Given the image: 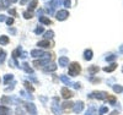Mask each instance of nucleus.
<instances>
[{
	"label": "nucleus",
	"instance_id": "obj_29",
	"mask_svg": "<svg viewBox=\"0 0 123 115\" xmlns=\"http://www.w3.org/2000/svg\"><path fill=\"white\" fill-rule=\"evenodd\" d=\"M9 65L11 66V67H17L18 66V64H17V61H16V59H11V60H9Z\"/></svg>",
	"mask_w": 123,
	"mask_h": 115
},
{
	"label": "nucleus",
	"instance_id": "obj_37",
	"mask_svg": "<svg viewBox=\"0 0 123 115\" xmlns=\"http://www.w3.org/2000/svg\"><path fill=\"white\" fill-rule=\"evenodd\" d=\"M115 59H116V55H115V54H110V55L106 56V60H107V61H113Z\"/></svg>",
	"mask_w": 123,
	"mask_h": 115
},
{
	"label": "nucleus",
	"instance_id": "obj_17",
	"mask_svg": "<svg viewBox=\"0 0 123 115\" xmlns=\"http://www.w3.org/2000/svg\"><path fill=\"white\" fill-rule=\"evenodd\" d=\"M38 20H39V22L43 23V25H50V23H52V22H50V20L48 17H44V16H39Z\"/></svg>",
	"mask_w": 123,
	"mask_h": 115
},
{
	"label": "nucleus",
	"instance_id": "obj_42",
	"mask_svg": "<svg viewBox=\"0 0 123 115\" xmlns=\"http://www.w3.org/2000/svg\"><path fill=\"white\" fill-rule=\"evenodd\" d=\"M6 23H7L9 26L12 25V23H14V18H7V20H6Z\"/></svg>",
	"mask_w": 123,
	"mask_h": 115
},
{
	"label": "nucleus",
	"instance_id": "obj_51",
	"mask_svg": "<svg viewBox=\"0 0 123 115\" xmlns=\"http://www.w3.org/2000/svg\"><path fill=\"white\" fill-rule=\"evenodd\" d=\"M123 53V44L121 45V48H119V54H122Z\"/></svg>",
	"mask_w": 123,
	"mask_h": 115
},
{
	"label": "nucleus",
	"instance_id": "obj_26",
	"mask_svg": "<svg viewBox=\"0 0 123 115\" xmlns=\"http://www.w3.org/2000/svg\"><path fill=\"white\" fill-rule=\"evenodd\" d=\"M112 88H113V91H115L116 93H121V92H123V87H122L121 85H113V86H112Z\"/></svg>",
	"mask_w": 123,
	"mask_h": 115
},
{
	"label": "nucleus",
	"instance_id": "obj_25",
	"mask_svg": "<svg viewBox=\"0 0 123 115\" xmlns=\"http://www.w3.org/2000/svg\"><path fill=\"white\" fill-rule=\"evenodd\" d=\"M85 115H96V108L95 107H90L87 109V111L85 113Z\"/></svg>",
	"mask_w": 123,
	"mask_h": 115
},
{
	"label": "nucleus",
	"instance_id": "obj_3",
	"mask_svg": "<svg viewBox=\"0 0 123 115\" xmlns=\"http://www.w3.org/2000/svg\"><path fill=\"white\" fill-rule=\"evenodd\" d=\"M31 56H33V58H50V54L44 53L43 50H39V49H33L31 51Z\"/></svg>",
	"mask_w": 123,
	"mask_h": 115
},
{
	"label": "nucleus",
	"instance_id": "obj_40",
	"mask_svg": "<svg viewBox=\"0 0 123 115\" xmlns=\"http://www.w3.org/2000/svg\"><path fill=\"white\" fill-rule=\"evenodd\" d=\"M14 86H15V82H12V85H10V87H6V88H5V92L12 91V89H14Z\"/></svg>",
	"mask_w": 123,
	"mask_h": 115
},
{
	"label": "nucleus",
	"instance_id": "obj_33",
	"mask_svg": "<svg viewBox=\"0 0 123 115\" xmlns=\"http://www.w3.org/2000/svg\"><path fill=\"white\" fill-rule=\"evenodd\" d=\"M43 31H44V28H43L42 26H39V27H37V28L35 29V33H36V34H41V33H43Z\"/></svg>",
	"mask_w": 123,
	"mask_h": 115
},
{
	"label": "nucleus",
	"instance_id": "obj_35",
	"mask_svg": "<svg viewBox=\"0 0 123 115\" xmlns=\"http://www.w3.org/2000/svg\"><path fill=\"white\" fill-rule=\"evenodd\" d=\"M20 94H21L22 97H25V98H30V99H33V97H32V96H30V94H27V93H26L25 91H21V92H20Z\"/></svg>",
	"mask_w": 123,
	"mask_h": 115
},
{
	"label": "nucleus",
	"instance_id": "obj_14",
	"mask_svg": "<svg viewBox=\"0 0 123 115\" xmlns=\"http://www.w3.org/2000/svg\"><path fill=\"white\" fill-rule=\"evenodd\" d=\"M21 53H22V48H21V47L16 48V49L12 51V58L16 59V58H18V56H21Z\"/></svg>",
	"mask_w": 123,
	"mask_h": 115
},
{
	"label": "nucleus",
	"instance_id": "obj_45",
	"mask_svg": "<svg viewBox=\"0 0 123 115\" xmlns=\"http://www.w3.org/2000/svg\"><path fill=\"white\" fill-rule=\"evenodd\" d=\"M9 14H11L12 16H16V11H15V9H11V10H9Z\"/></svg>",
	"mask_w": 123,
	"mask_h": 115
},
{
	"label": "nucleus",
	"instance_id": "obj_1",
	"mask_svg": "<svg viewBox=\"0 0 123 115\" xmlns=\"http://www.w3.org/2000/svg\"><path fill=\"white\" fill-rule=\"evenodd\" d=\"M89 98H96V99H100V100H105L107 99L108 97V93L104 92V91H96V92H92L87 96Z\"/></svg>",
	"mask_w": 123,
	"mask_h": 115
},
{
	"label": "nucleus",
	"instance_id": "obj_15",
	"mask_svg": "<svg viewBox=\"0 0 123 115\" xmlns=\"http://www.w3.org/2000/svg\"><path fill=\"white\" fill-rule=\"evenodd\" d=\"M37 45L38 47H42V48H49L50 47V43H49V40H41V42H38L37 43Z\"/></svg>",
	"mask_w": 123,
	"mask_h": 115
},
{
	"label": "nucleus",
	"instance_id": "obj_39",
	"mask_svg": "<svg viewBox=\"0 0 123 115\" xmlns=\"http://www.w3.org/2000/svg\"><path fill=\"white\" fill-rule=\"evenodd\" d=\"M63 5H64L65 7H70L71 1H70V0H64V1H63Z\"/></svg>",
	"mask_w": 123,
	"mask_h": 115
},
{
	"label": "nucleus",
	"instance_id": "obj_28",
	"mask_svg": "<svg viewBox=\"0 0 123 115\" xmlns=\"http://www.w3.org/2000/svg\"><path fill=\"white\" fill-rule=\"evenodd\" d=\"M74 107V104L71 103V102H64L63 103V108L64 109H70V108H73Z\"/></svg>",
	"mask_w": 123,
	"mask_h": 115
},
{
	"label": "nucleus",
	"instance_id": "obj_41",
	"mask_svg": "<svg viewBox=\"0 0 123 115\" xmlns=\"http://www.w3.org/2000/svg\"><path fill=\"white\" fill-rule=\"evenodd\" d=\"M27 56H28V54L26 53V51H24V50H22V53H21V56H20V58H22V59H26Z\"/></svg>",
	"mask_w": 123,
	"mask_h": 115
},
{
	"label": "nucleus",
	"instance_id": "obj_2",
	"mask_svg": "<svg viewBox=\"0 0 123 115\" xmlns=\"http://www.w3.org/2000/svg\"><path fill=\"white\" fill-rule=\"evenodd\" d=\"M81 71V67H80V64L79 62H71L69 65V75L70 76H76L80 74Z\"/></svg>",
	"mask_w": 123,
	"mask_h": 115
},
{
	"label": "nucleus",
	"instance_id": "obj_4",
	"mask_svg": "<svg viewBox=\"0 0 123 115\" xmlns=\"http://www.w3.org/2000/svg\"><path fill=\"white\" fill-rule=\"evenodd\" d=\"M58 102V98H53V104H52V111L55 114V115H62V109L59 107V104L57 103Z\"/></svg>",
	"mask_w": 123,
	"mask_h": 115
},
{
	"label": "nucleus",
	"instance_id": "obj_31",
	"mask_svg": "<svg viewBox=\"0 0 123 115\" xmlns=\"http://www.w3.org/2000/svg\"><path fill=\"white\" fill-rule=\"evenodd\" d=\"M1 103H3V105H5V104H10V103H11V99H10L9 97H3L1 98Z\"/></svg>",
	"mask_w": 123,
	"mask_h": 115
},
{
	"label": "nucleus",
	"instance_id": "obj_38",
	"mask_svg": "<svg viewBox=\"0 0 123 115\" xmlns=\"http://www.w3.org/2000/svg\"><path fill=\"white\" fill-rule=\"evenodd\" d=\"M107 99L110 100V103H111V104H115V103H116V98H115L113 96H110V94H108Z\"/></svg>",
	"mask_w": 123,
	"mask_h": 115
},
{
	"label": "nucleus",
	"instance_id": "obj_22",
	"mask_svg": "<svg viewBox=\"0 0 123 115\" xmlns=\"http://www.w3.org/2000/svg\"><path fill=\"white\" fill-rule=\"evenodd\" d=\"M37 3H38V0H31V1H30V4H28V11H30V10L32 11V10L36 7Z\"/></svg>",
	"mask_w": 123,
	"mask_h": 115
},
{
	"label": "nucleus",
	"instance_id": "obj_24",
	"mask_svg": "<svg viewBox=\"0 0 123 115\" xmlns=\"http://www.w3.org/2000/svg\"><path fill=\"white\" fill-rule=\"evenodd\" d=\"M54 37V32H53V31H47V32L44 33V38L48 40V39H52Z\"/></svg>",
	"mask_w": 123,
	"mask_h": 115
},
{
	"label": "nucleus",
	"instance_id": "obj_44",
	"mask_svg": "<svg viewBox=\"0 0 123 115\" xmlns=\"http://www.w3.org/2000/svg\"><path fill=\"white\" fill-rule=\"evenodd\" d=\"M16 114H17V115H20V114H24V110H22L21 108H17V109H16Z\"/></svg>",
	"mask_w": 123,
	"mask_h": 115
},
{
	"label": "nucleus",
	"instance_id": "obj_5",
	"mask_svg": "<svg viewBox=\"0 0 123 115\" xmlns=\"http://www.w3.org/2000/svg\"><path fill=\"white\" fill-rule=\"evenodd\" d=\"M49 60H50V58H43V59H41V60H35V61H33V65L37 66V67H39V66H46V65L49 64Z\"/></svg>",
	"mask_w": 123,
	"mask_h": 115
},
{
	"label": "nucleus",
	"instance_id": "obj_32",
	"mask_svg": "<svg viewBox=\"0 0 123 115\" xmlns=\"http://www.w3.org/2000/svg\"><path fill=\"white\" fill-rule=\"evenodd\" d=\"M22 15H24V17H25V18H27V20L33 17V14H32V12H30V11H25Z\"/></svg>",
	"mask_w": 123,
	"mask_h": 115
},
{
	"label": "nucleus",
	"instance_id": "obj_8",
	"mask_svg": "<svg viewBox=\"0 0 123 115\" xmlns=\"http://www.w3.org/2000/svg\"><path fill=\"white\" fill-rule=\"evenodd\" d=\"M83 109H84V103L81 102V100L78 102V103H75V104H74V107H73V110H74L75 114L81 113V111H83Z\"/></svg>",
	"mask_w": 123,
	"mask_h": 115
},
{
	"label": "nucleus",
	"instance_id": "obj_19",
	"mask_svg": "<svg viewBox=\"0 0 123 115\" xmlns=\"http://www.w3.org/2000/svg\"><path fill=\"white\" fill-rule=\"evenodd\" d=\"M21 67H22V69H24V70L27 72V74H32V72H33V70L30 67V65L27 64V62H24V64L21 65Z\"/></svg>",
	"mask_w": 123,
	"mask_h": 115
},
{
	"label": "nucleus",
	"instance_id": "obj_50",
	"mask_svg": "<svg viewBox=\"0 0 123 115\" xmlns=\"http://www.w3.org/2000/svg\"><path fill=\"white\" fill-rule=\"evenodd\" d=\"M27 1H28V0H21V1H20V4H21V5H25Z\"/></svg>",
	"mask_w": 123,
	"mask_h": 115
},
{
	"label": "nucleus",
	"instance_id": "obj_16",
	"mask_svg": "<svg viewBox=\"0 0 123 115\" xmlns=\"http://www.w3.org/2000/svg\"><path fill=\"white\" fill-rule=\"evenodd\" d=\"M84 59H85V60H91V59H92V50L86 49V50L84 51Z\"/></svg>",
	"mask_w": 123,
	"mask_h": 115
},
{
	"label": "nucleus",
	"instance_id": "obj_49",
	"mask_svg": "<svg viewBox=\"0 0 123 115\" xmlns=\"http://www.w3.org/2000/svg\"><path fill=\"white\" fill-rule=\"evenodd\" d=\"M39 99L42 100L43 103H46V102H47V98H46V97H39Z\"/></svg>",
	"mask_w": 123,
	"mask_h": 115
},
{
	"label": "nucleus",
	"instance_id": "obj_6",
	"mask_svg": "<svg viewBox=\"0 0 123 115\" xmlns=\"http://www.w3.org/2000/svg\"><path fill=\"white\" fill-rule=\"evenodd\" d=\"M67 17H69V12L67 10H60V11L57 12V20L58 21H64V20H67Z\"/></svg>",
	"mask_w": 123,
	"mask_h": 115
},
{
	"label": "nucleus",
	"instance_id": "obj_13",
	"mask_svg": "<svg viewBox=\"0 0 123 115\" xmlns=\"http://www.w3.org/2000/svg\"><path fill=\"white\" fill-rule=\"evenodd\" d=\"M0 115H11V110L6 107H1L0 105Z\"/></svg>",
	"mask_w": 123,
	"mask_h": 115
},
{
	"label": "nucleus",
	"instance_id": "obj_46",
	"mask_svg": "<svg viewBox=\"0 0 123 115\" xmlns=\"http://www.w3.org/2000/svg\"><path fill=\"white\" fill-rule=\"evenodd\" d=\"M9 32L11 33V34H15L16 33V29L15 28H9Z\"/></svg>",
	"mask_w": 123,
	"mask_h": 115
},
{
	"label": "nucleus",
	"instance_id": "obj_21",
	"mask_svg": "<svg viewBox=\"0 0 123 115\" xmlns=\"http://www.w3.org/2000/svg\"><path fill=\"white\" fill-rule=\"evenodd\" d=\"M7 43H9V37L0 36V44H1V45H6Z\"/></svg>",
	"mask_w": 123,
	"mask_h": 115
},
{
	"label": "nucleus",
	"instance_id": "obj_43",
	"mask_svg": "<svg viewBox=\"0 0 123 115\" xmlns=\"http://www.w3.org/2000/svg\"><path fill=\"white\" fill-rule=\"evenodd\" d=\"M80 86H81V85H80V83H79V82H75V83H74V85H73V87H74L75 89H79V88H80Z\"/></svg>",
	"mask_w": 123,
	"mask_h": 115
},
{
	"label": "nucleus",
	"instance_id": "obj_11",
	"mask_svg": "<svg viewBox=\"0 0 123 115\" xmlns=\"http://www.w3.org/2000/svg\"><path fill=\"white\" fill-rule=\"evenodd\" d=\"M55 70H57V65L53 64V62L44 66V72H53V71H55Z\"/></svg>",
	"mask_w": 123,
	"mask_h": 115
},
{
	"label": "nucleus",
	"instance_id": "obj_27",
	"mask_svg": "<svg viewBox=\"0 0 123 115\" xmlns=\"http://www.w3.org/2000/svg\"><path fill=\"white\" fill-rule=\"evenodd\" d=\"M14 80V75H5L4 77V83L6 85V83H9L10 81H12Z\"/></svg>",
	"mask_w": 123,
	"mask_h": 115
},
{
	"label": "nucleus",
	"instance_id": "obj_23",
	"mask_svg": "<svg viewBox=\"0 0 123 115\" xmlns=\"http://www.w3.org/2000/svg\"><path fill=\"white\" fill-rule=\"evenodd\" d=\"M96 72H98V66H90L89 67V74L90 75H94V74H96Z\"/></svg>",
	"mask_w": 123,
	"mask_h": 115
},
{
	"label": "nucleus",
	"instance_id": "obj_30",
	"mask_svg": "<svg viewBox=\"0 0 123 115\" xmlns=\"http://www.w3.org/2000/svg\"><path fill=\"white\" fill-rule=\"evenodd\" d=\"M24 85H25V87H26V89H28L30 92H33V91H35V88L32 87V85H31V83H30L28 81H26V82L24 83Z\"/></svg>",
	"mask_w": 123,
	"mask_h": 115
},
{
	"label": "nucleus",
	"instance_id": "obj_10",
	"mask_svg": "<svg viewBox=\"0 0 123 115\" xmlns=\"http://www.w3.org/2000/svg\"><path fill=\"white\" fill-rule=\"evenodd\" d=\"M58 62H59V66L65 67V66H68V64H69V59H68L67 56H60L59 60H58Z\"/></svg>",
	"mask_w": 123,
	"mask_h": 115
},
{
	"label": "nucleus",
	"instance_id": "obj_48",
	"mask_svg": "<svg viewBox=\"0 0 123 115\" xmlns=\"http://www.w3.org/2000/svg\"><path fill=\"white\" fill-rule=\"evenodd\" d=\"M30 80H31V81H33V82H36V83H37V78H35L33 76H30Z\"/></svg>",
	"mask_w": 123,
	"mask_h": 115
},
{
	"label": "nucleus",
	"instance_id": "obj_9",
	"mask_svg": "<svg viewBox=\"0 0 123 115\" xmlns=\"http://www.w3.org/2000/svg\"><path fill=\"white\" fill-rule=\"evenodd\" d=\"M62 96H63V98H65V99H68V98H71V97H73V93H71L67 87H63V88H62Z\"/></svg>",
	"mask_w": 123,
	"mask_h": 115
},
{
	"label": "nucleus",
	"instance_id": "obj_47",
	"mask_svg": "<svg viewBox=\"0 0 123 115\" xmlns=\"http://www.w3.org/2000/svg\"><path fill=\"white\" fill-rule=\"evenodd\" d=\"M6 18H5V15H0V22H4Z\"/></svg>",
	"mask_w": 123,
	"mask_h": 115
},
{
	"label": "nucleus",
	"instance_id": "obj_7",
	"mask_svg": "<svg viewBox=\"0 0 123 115\" xmlns=\"http://www.w3.org/2000/svg\"><path fill=\"white\" fill-rule=\"evenodd\" d=\"M26 109L28 110V113L31 115H37V109L33 103H26Z\"/></svg>",
	"mask_w": 123,
	"mask_h": 115
},
{
	"label": "nucleus",
	"instance_id": "obj_18",
	"mask_svg": "<svg viewBox=\"0 0 123 115\" xmlns=\"http://www.w3.org/2000/svg\"><path fill=\"white\" fill-rule=\"evenodd\" d=\"M116 67H117V65L113 62V64H111L110 66L104 67V71H105V72H112V71H115V70H116Z\"/></svg>",
	"mask_w": 123,
	"mask_h": 115
},
{
	"label": "nucleus",
	"instance_id": "obj_52",
	"mask_svg": "<svg viewBox=\"0 0 123 115\" xmlns=\"http://www.w3.org/2000/svg\"><path fill=\"white\" fill-rule=\"evenodd\" d=\"M10 1H11V3H16V1H17V0H10Z\"/></svg>",
	"mask_w": 123,
	"mask_h": 115
},
{
	"label": "nucleus",
	"instance_id": "obj_20",
	"mask_svg": "<svg viewBox=\"0 0 123 115\" xmlns=\"http://www.w3.org/2000/svg\"><path fill=\"white\" fill-rule=\"evenodd\" d=\"M5 58H6V53H5L3 49H0V65H3V64H4Z\"/></svg>",
	"mask_w": 123,
	"mask_h": 115
},
{
	"label": "nucleus",
	"instance_id": "obj_36",
	"mask_svg": "<svg viewBox=\"0 0 123 115\" xmlns=\"http://www.w3.org/2000/svg\"><path fill=\"white\" fill-rule=\"evenodd\" d=\"M108 111V108L107 107H101V109H100V111H98V115H102V114H105V113H107Z\"/></svg>",
	"mask_w": 123,
	"mask_h": 115
},
{
	"label": "nucleus",
	"instance_id": "obj_12",
	"mask_svg": "<svg viewBox=\"0 0 123 115\" xmlns=\"http://www.w3.org/2000/svg\"><path fill=\"white\" fill-rule=\"evenodd\" d=\"M59 78H60V81L63 82V83H65L67 86H73V85H74V83L71 82V81H70V80H69V78H68L67 76H64V75H62V76H60Z\"/></svg>",
	"mask_w": 123,
	"mask_h": 115
},
{
	"label": "nucleus",
	"instance_id": "obj_34",
	"mask_svg": "<svg viewBox=\"0 0 123 115\" xmlns=\"http://www.w3.org/2000/svg\"><path fill=\"white\" fill-rule=\"evenodd\" d=\"M1 4H3V9H7L10 5V0H1Z\"/></svg>",
	"mask_w": 123,
	"mask_h": 115
},
{
	"label": "nucleus",
	"instance_id": "obj_53",
	"mask_svg": "<svg viewBox=\"0 0 123 115\" xmlns=\"http://www.w3.org/2000/svg\"><path fill=\"white\" fill-rule=\"evenodd\" d=\"M122 72H123V67H122Z\"/></svg>",
	"mask_w": 123,
	"mask_h": 115
}]
</instances>
